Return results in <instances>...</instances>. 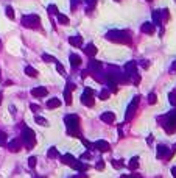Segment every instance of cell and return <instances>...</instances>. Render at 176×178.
Here are the masks:
<instances>
[{
    "mask_svg": "<svg viewBox=\"0 0 176 178\" xmlns=\"http://www.w3.org/2000/svg\"><path fill=\"white\" fill-rule=\"evenodd\" d=\"M106 39L116 44H129L131 42V36L125 30H111L106 33Z\"/></svg>",
    "mask_w": 176,
    "mask_h": 178,
    "instance_id": "6da1fadb",
    "label": "cell"
},
{
    "mask_svg": "<svg viewBox=\"0 0 176 178\" xmlns=\"http://www.w3.org/2000/svg\"><path fill=\"white\" fill-rule=\"evenodd\" d=\"M64 122H66L69 136L81 138V134H80V117H78V116H76V114H69V116L64 117Z\"/></svg>",
    "mask_w": 176,
    "mask_h": 178,
    "instance_id": "7a4b0ae2",
    "label": "cell"
},
{
    "mask_svg": "<svg viewBox=\"0 0 176 178\" xmlns=\"http://www.w3.org/2000/svg\"><path fill=\"white\" fill-rule=\"evenodd\" d=\"M22 144L27 150H31L34 145H36V134H34V131L31 128H28V127H25L24 130H22Z\"/></svg>",
    "mask_w": 176,
    "mask_h": 178,
    "instance_id": "3957f363",
    "label": "cell"
},
{
    "mask_svg": "<svg viewBox=\"0 0 176 178\" xmlns=\"http://www.w3.org/2000/svg\"><path fill=\"white\" fill-rule=\"evenodd\" d=\"M22 25L27 28H37L41 25V17L37 14H25L22 17Z\"/></svg>",
    "mask_w": 176,
    "mask_h": 178,
    "instance_id": "277c9868",
    "label": "cell"
},
{
    "mask_svg": "<svg viewBox=\"0 0 176 178\" xmlns=\"http://www.w3.org/2000/svg\"><path fill=\"white\" fill-rule=\"evenodd\" d=\"M139 102H140V97L139 95H136V97H133V100L129 102L128 108H126V113H125V120H131L133 117H134L136 111H137V106H139Z\"/></svg>",
    "mask_w": 176,
    "mask_h": 178,
    "instance_id": "5b68a950",
    "label": "cell"
},
{
    "mask_svg": "<svg viewBox=\"0 0 176 178\" xmlns=\"http://www.w3.org/2000/svg\"><path fill=\"white\" fill-rule=\"evenodd\" d=\"M81 103L84 106H94L95 100H94V91L92 89H84L83 95H81Z\"/></svg>",
    "mask_w": 176,
    "mask_h": 178,
    "instance_id": "8992f818",
    "label": "cell"
},
{
    "mask_svg": "<svg viewBox=\"0 0 176 178\" xmlns=\"http://www.w3.org/2000/svg\"><path fill=\"white\" fill-rule=\"evenodd\" d=\"M125 75L128 78H134L137 75V61H128L125 64Z\"/></svg>",
    "mask_w": 176,
    "mask_h": 178,
    "instance_id": "52a82bcc",
    "label": "cell"
},
{
    "mask_svg": "<svg viewBox=\"0 0 176 178\" xmlns=\"http://www.w3.org/2000/svg\"><path fill=\"white\" fill-rule=\"evenodd\" d=\"M101 61H98V60H90L89 61V69L87 71L90 72V75H97V73H100L101 72Z\"/></svg>",
    "mask_w": 176,
    "mask_h": 178,
    "instance_id": "ba28073f",
    "label": "cell"
},
{
    "mask_svg": "<svg viewBox=\"0 0 176 178\" xmlns=\"http://www.w3.org/2000/svg\"><path fill=\"white\" fill-rule=\"evenodd\" d=\"M158 158H159V160H164V158L170 160V158H171V152L168 150L167 145H164V144L158 145Z\"/></svg>",
    "mask_w": 176,
    "mask_h": 178,
    "instance_id": "9c48e42d",
    "label": "cell"
},
{
    "mask_svg": "<svg viewBox=\"0 0 176 178\" xmlns=\"http://www.w3.org/2000/svg\"><path fill=\"white\" fill-rule=\"evenodd\" d=\"M140 31L147 33V34H153L156 31V25L153 24V22H143L142 27H140Z\"/></svg>",
    "mask_w": 176,
    "mask_h": 178,
    "instance_id": "30bf717a",
    "label": "cell"
},
{
    "mask_svg": "<svg viewBox=\"0 0 176 178\" xmlns=\"http://www.w3.org/2000/svg\"><path fill=\"white\" fill-rule=\"evenodd\" d=\"M22 149V139H13L8 144V150L10 152H19Z\"/></svg>",
    "mask_w": 176,
    "mask_h": 178,
    "instance_id": "8fae6325",
    "label": "cell"
},
{
    "mask_svg": "<svg viewBox=\"0 0 176 178\" xmlns=\"http://www.w3.org/2000/svg\"><path fill=\"white\" fill-rule=\"evenodd\" d=\"M92 145L98 150V152H108V150L111 149L108 142H106V141H101V139H100V141H97V142H94Z\"/></svg>",
    "mask_w": 176,
    "mask_h": 178,
    "instance_id": "7c38bea8",
    "label": "cell"
},
{
    "mask_svg": "<svg viewBox=\"0 0 176 178\" xmlns=\"http://www.w3.org/2000/svg\"><path fill=\"white\" fill-rule=\"evenodd\" d=\"M100 119L105 123H114V120H116V114L114 113H111V111H106V113H103L100 116Z\"/></svg>",
    "mask_w": 176,
    "mask_h": 178,
    "instance_id": "4fadbf2b",
    "label": "cell"
},
{
    "mask_svg": "<svg viewBox=\"0 0 176 178\" xmlns=\"http://www.w3.org/2000/svg\"><path fill=\"white\" fill-rule=\"evenodd\" d=\"M75 156L73 155H70V153H66V155H63V156H61V162H63V164H67V166H73L75 164Z\"/></svg>",
    "mask_w": 176,
    "mask_h": 178,
    "instance_id": "5bb4252c",
    "label": "cell"
},
{
    "mask_svg": "<svg viewBox=\"0 0 176 178\" xmlns=\"http://www.w3.org/2000/svg\"><path fill=\"white\" fill-rule=\"evenodd\" d=\"M47 94H48V91L45 88H42V86L31 89V95H33V97H45Z\"/></svg>",
    "mask_w": 176,
    "mask_h": 178,
    "instance_id": "9a60e30c",
    "label": "cell"
},
{
    "mask_svg": "<svg viewBox=\"0 0 176 178\" xmlns=\"http://www.w3.org/2000/svg\"><path fill=\"white\" fill-rule=\"evenodd\" d=\"M69 44L73 45V47H83V38L81 36H70L69 38Z\"/></svg>",
    "mask_w": 176,
    "mask_h": 178,
    "instance_id": "2e32d148",
    "label": "cell"
},
{
    "mask_svg": "<svg viewBox=\"0 0 176 178\" xmlns=\"http://www.w3.org/2000/svg\"><path fill=\"white\" fill-rule=\"evenodd\" d=\"M83 50H84V53H86L87 56H90V58L97 55V47H95L94 44H87V45H84V49H83Z\"/></svg>",
    "mask_w": 176,
    "mask_h": 178,
    "instance_id": "e0dca14e",
    "label": "cell"
},
{
    "mask_svg": "<svg viewBox=\"0 0 176 178\" xmlns=\"http://www.w3.org/2000/svg\"><path fill=\"white\" fill-rule=\"evenodd\" d=\"M69 60H70V66H72L73 69H76L80 64H81V56H80V55H75V53H72Z\"/></svg>",
    "mask_w": 176,
    "mask_h": 178,
    "instance_id": "ac0fdd59",
    "label": "cell"
},
{
    "mask_svg": "<svg viewBox=\"0 0 176 178\" xmlns=\"http://www.w3.org/2000/svg\"><path fill=\"white\" fill-rule=\"evenodd\" d=\"M153 24H154V25H160V24H162V13H160V10L153 11Z\"/></svg>",
    "mask_w": 176,
    "mask_h": 178,
    "instance_id": "d6986e66",
    "label": "cell"
},
{
    "mask_svg": "<svg viewBox=\"0 0 176 178\" xmlns=\"http://www.w3.org/2000/svg\"><path fill=\"white\" fill-rule=\"evenodd\" d=\"M61 106V100L59 99H50L47 102V108H50V110H55V108H59Z\"/></svg>",
    "mask_w": 176,
    "mask_h": 178,
    "instance_id": "ffe728a7",
    "label": "cell"
},
{
    "mask_svg": "<svg viewBox=\"0 0 176 178\" xmlns=\"http://www.w3.org/2000/svg\"><path fill=\"white\" fill-rule=\"evenodd\" d=\"M72 167H73L75 170H78V172H86V170L87 169H89V167H87V164H83V162H80V161H75V164L73 166H72Z\"/></svg>",
    "mask_w": 176,
    "mask_h": 178,
    "instance_id": "44dd1931",
    "label": "cell"
},
{
    "mask_svg": "<svg viewBox=\"0 0 176 178\" xmlns=\"http://www.w3.org/2000/svg\"><path fill=\"white\" fill-rule=\"evenodd\" d=\"M128 167L131 169V170H136L137 167H139V156H133L131 160H129V164H128Z\"/></svg>",
    "mask_w": 176,
    "mask_h": 178,
    "instance_id": "7402d4cb",
    "label": "cell"
},
{
    "mask_svg": "<svg viewBox=\"0 0 176 178\" xmlns=\"http://www.w3.org/2000/svg\"><path fill=\"white\" fill-rule=\"evenodd\" d=\"M25 73L28 77H31V78H36V77H37V71L34 67H31V66H27V67H25Z\"/></svg>",
    "mask_w": 176,
    "mask_h": 178,
    "instance_id": "603a6c76",
    "label": "cell"
},
{
    "mask_svg": "<svg viewBox=\"0 0 176 178\" xmlns=\"http://www.w3.org/2000/svg\"><path fill=\"white\" fill-rule=\"evenodd\" d=\"M5 13H6V17L11 19V21H14V17H16V14H14V10L13 6H6L5 8Z\"/></svg>",
    "mask_w": 176,
    "mask_h": 178,
    "instance_id": "cb8c5ba5",
    "label": "cell"
},
{
    "mask_svg": "<svg viewBox=\"0 0 176 178\" xmlns=\"http://www.w3.org/2000/svg\"><path fill=\"white\" fill-rule=\"evenodd\" d=\"M58 22L61 25H69L70 24V21H69L67 16H64V14H58Z\"/></svg>",
    "mask_w": 176,
    "mask_h": 178,
    "instance_id": "d4e9b609",
    "label": "cell"
},
{
    "mask_svg": "<svg viewBox=\"0 0 176 178\" xmlns=\"http://www.w3.org/2000/svg\"><path fill=\"white\" fill-rule=\"evenodd\" d=\"M72 91H69V89H64V99H66V103L67 105H72Z\"/></svg>",
    "mask_w": 176,
    "mask_h": 178,
    "instance_id": "484cf974",
    "label": "cell"
},
{
    "mask_svg": "<svg viewBox=\"0 0 176 178\" xmlns=\"http://www.w3.org/2000/svg\"><path fill=\"white\" fill-rule=\"evenodd\" d=\"M109 95H111V92H109L106 88H103L101 91H100V99H101V100H108Z\"/></svg>",
    "mask_w": 176,
    "mask_h": 178,
    "instance_id": "4316f807",
    "label": "cell"
},
{
    "mask_svg": "<svg viewBox=\"0 0 176 178\" xmlns=\"http://www.w3.org/2000/svg\"><path fill=\"white\" fill-rule=\"evenodd\" d=\"M34 120H36L37 125H42V127H47L48 125V122L45 120L44 117H41V116H36V117H34Z\"/></svg>",
    "mask_w": 176,
    "mask_h": 178,
    "instance_id": "83f0119b",
    "label": "cell"
},
{
    "mask_svg": "<svg viewBox=\"0 0 176 178\" xmlns=\"http://www.w3.org/2000/svg\"><path fill=\"white\" fill-rule=\"evenodd\" d=\"M47 156H48V158H58L59 153H58V150H56L55 147H52V149L47 152Z\"/></svg>",
    "mask_w": 176,
    "mask_h": 178,
    "instance_id": "f1b7e54d",
    "label": "cell"
},
{
    "mask_svg": "<svg viewBox=\"0 0 176 178\" xmlns=\"http://www.w3.org/2000/svg\"><path fill=\"white\" fill-rule=\"evenodd\" d=\"M42 60H44L45 63H56V58L52 56V55H47V53H44V55H42Z\"/></svg>",
    "mask_w": 176,
    "mask_h": 178,
    "instance_id": "f546056e",
    "label": "cell"
},
{
    "mask_svg": "<svg viewBox=\"0 0 176 178\" xmlns=\"http://www.w3.org/2000/svg\"><path fill=\"white\" fill-rule=\"evenodd\" d=\"M168 100H170V103L173 106H176V91H171L170 94H168Z\"/></svg>",
    "mask_w": 176,
    "mask_h": 178,
    "instance_id": "4dcf8cb0",
    "label": "cell"
},
{
    "mask_svg": "<svg viewBox=\"0 0 176 178\" xmlns=\"http://www.w3.org/2000/svg\"><path fill=\"white\" fill-rule=\"evenodd\" d=\"M47 11H48V14H56L58 16V8H56V5H48V8H47Z\"/></svg>",
    "mask_w": 176,
    "mask_h": 178,
    "instance_id": "1f68e13d",
    "label": "cell"
},
{
    "mask_svg": "<svg viewBox=\"0 0 176 178\" xmlns=\"http://www.w3.org/2000/svg\"><path fill=\"white\" fill-rule=\"evenodd\" d=\"M112 166L116 169H122L123 167V161H120V160H112Z\"/></svg>",
    "mask_w": 176,
    "mask_h": 178,
    "instance_id": "d6a6232c",
    "label": "cell"
},
{
    "mask_svg": "<svg viewBox=\"0 0 176 178\" xmlns=\"http://www.w3.org/2000/svg\"><path fill=\"white\" fill-rule=\"evenodd\" d=\"M56 69H58V72L61 73V75H66V69H64V66L61 63H58V61H56Z\"/></svg>",
    "mask_w": 176,
    "mask_h": 178,
    "instance_id": "836d02e7",
    "label": "cell"
},
{
    "mask_svg": "<svg viewBox=\"0 0 176 178\" xmlns=\"http://www.w3.org/2000/svg\"><path fill=\"white\" fill-rule=\"evenodd\" d=\"M148 102H150V105H154V103L158 102V99H156V94H154V92H151V94L148 95Z\"/></svg>",
    "mask_w": 176,
    "mask_h": 178,
    "instance_id": "e575fe53",
    "label": "cell"
},
{
    "mask_svg": "<svg viewBox=\"0 0 176 178\" xmlns=\"http://www.w3.org/2000/svg\"><path fill=\"white\" fill-rule=\"evenodd\" d=\"M6 144V133L5 131H0V145Z\"/></svg>",
    "mask_w": 176,
    "mask_h": 178,
    "instance_id": "d590c367",
    "label": "cell"
},
{
    "mask_svg": "<svg viewBox=\"0 0 176 178\" xmlns=\"http://www.w3.org/2000/svg\"><path fill=\"white\" fill-rule=\"evenodd\" d=\"M36 156H30V160H28V166H30V167H31V169H34V167H36Z\"/></svg>",
    "mask_w": 176,
    "mask_h": 178,
    "instance_id": "8d00e7d4",
    "label": "cell"
},
{
    "mask_svg": "<svg viewBox=\"0 0 176 178\" xmlns=\"http://www.w3.org/2000/svg\"><path fill=\"white\" fill-rule=\"evenodd\" d=\"M97 2H98V0H86V3H87V11H89V10H92Z\"/></svg>",
    "mask_w": 176,
    "mask_h": 178,
    "instance_id": "74e56055",
    "label": "cell"
},
{
    "mask_svg": "<svg viewBox=\"0 0 176 178\" xmlns=\"http://www.w3.org/2000/svg\"><path fill=\"white\" fill-rule=\"evenodd\" d=\"M81 3V0H70V8L72 10H76V6Z\"/></svg>",
    "mask_w": 176,
    "mask_h": 178,
    "instance_id": "f35d334b",
    "label": "cell"
},
{
    "mask_svg": "<svg viewBox=\"0 0 176 178\" xmlns=\"http://www.w3.org/2000/svg\"><path fill=\"white\" fill-rule=\"evenodd\" d=\"M95 169H97V170H103V169H105V162H103V161H98L97 166H95Z\"/></svg>",
    "mask_w": 176,
    "mask_h": 178,
    "instance_id": "ab89813d",
    "label": "cell"
},
{
    "mask_svg": "<svg viewBox=\"0 0 176 178\" xmlns=\"http://www.w3.org/2000/svg\"><path fill=\"white\" fill-rule=\"evenodd\" d=\"M66 89H69V91H73V89H76V86H75L73 83H72V81H69V83H67V88H66Z\"/></svg>",
    "mask_w": 176,
    "mask_h": 178,
    "instance_id": "60d3db41",
    "label": "cell"
},
{
    "mask_svg": "<svg viewBox=\"0 0 176 178\" xmlns=\"http://www.w3.org/2000/svg\"><path fill=\"white\" fill-rule=\"evenodd\" d=\"M139 64H140V66H142V67H143V69H148V67H150V63H148V61H145V60H143V61H140V63H139Z\"/></svg>",
    "mask_w": 176,
    "mask_h": 178,
    "instance_id": "b9f144b4",
    "label": "cell"
},
{
    "mask_svg": "<svg viewBox=\"0 0 176 178\" xmlns=\"http://www.w3.org/2000/svg\"><path fill=\"white\" fill-rule=\"evenodd\" d=\"M30 108H31L34 113H36V111H39V105H36V103H31V105H30Z\"/></svg>",
    "mask_w": 176,
    "mask_h": 178,
    "instance_id": "7bdbcfd3",
    "label": "cell"
},
{
    "mask_svg": "<svg viewBox=\"0 0 176 178\" xmlns=\"http://www.w3.org/2000/svg\"><path fill=\"white\" fill-rule=\"evenodd\" d=\"M83 144H84V145H86V147H87V149H90V147H94V145H92V144H90V142H89V141H86V139H83Z\"/></svg>",
    "mask_w": 176,
    "mask_h": 178,
    "instance_id": "ee69618b",
    "label": "cell"
},
{
    "mask_svg": "<svg viewBox=\"0 0 176 178\" xmlns=\"http://www.w3.org/2000/svg\"><path fill=\"white\" fill-rule=\"evenodd\" d=\"M90 156H92V155H90L89 152H86V153H84V155H83L81 158H84V160H87V158H90Z\"/></svg>",
    "mask_w": 176,
    "mask_h": 178,
    "instance_id": "f6af8a7d",
    "label": "cell"
},
{
    "mask_svg": "<svg viewBox=\"0 0 176 178\" xmlns=\"http://www.w3.org/2000/svg\"><path fill=\"white\" fill-rule=\"evenodd\" d=\"M171 175H173V178H176V166L171 169Z\"/></svg>",
    "mask_w": 176,
    "mask_h": 178,
    "instance_id": "bcb514c9",
    "label": "cell"
},
{
    "mask_svg": "<svg viewBox=\"0 0 176 178\" xmlns=\"http://www.w3.org/2000/svg\"><path fill=\"white\" fill-rule=\"evenodd\" d=\"M87 75H89V71H84V72L81 73V77H83V78H86Z\"/></svg>",
    "mask_w": 176,
    "mask_h": 178,
    "instance_id": "7dc6e473",
    "label": "cell"
},
{
    "mask_svg": "<svg viewBox=\"0 0 176 178\" xmlns=\"http://www.w3.org/2000/svg\"><path fill=\"white\" fill-rule=\"evenodd\" d=\"M10 111H11V113L14 114V113H16V108H14V106H10Z\"/></svg>",
    "mask_w": 176,
    "mask_h": 178,
    "instance_id": "c3c4849f",
    "label": "cell"
},
{
    "mask_svg": "<svg viewBox=\"0 0 176 178\" xmlns=\"http://www.w3.org/2000/svg\"><path fill=\"white\" fill-rule=\"evenodd\" d=\"M147 142H148V144H151V142H153V136L148 138V139H147Z\"/></svg>",
    "mask_w": 176,
    "mask_h": 178,
    "instance_id": "681fc988",
    "label": "cell"
},
{
    "mask_svg": "<svg viewBox=\"0 0 176 178\" xmlns=\"http://www.w3.org/2000/svg\"><path fill=\"white\" fill-rule=\"evenodd\" d=\"M173 71H176V63H175L173 66H171V72H173Z\"/></svg>",
    "mask_w": 176,
    "mask_h": 178,
    "instance_id": "f907efd6",
    "label": "cell"
},
{
    "mask_svg": "<svg viewBox=\"0 0 176 178\" xmlns=\"http://www.w3.org/2000/svg\"><path fill=\"white\" fill-rule=\"evenodd\" d=\"M2 47H3V44H2V39H0V50H2Z\"/></svg>",
    "mask_w": 176,
    "mask_h": 178,
    "instance_id": "816d5d0a",
    "label": "cell"
},
{
    "mask_svg": "<svg viewBox=\"0 0 176 178\" xmlns=\"http://www.w3.org/2000/svg\"><path fill=\"white\" fill-rule=\"evenodd\" d=\"M0 102H2V92H0Z\"/></svg>",
    "mask_w": 176,
    "mask_h": 178,
    "instance_id": "f5cc1de1",
    "label": "cell"
},
{
    "mask_svg": "<svg viewBox=\"0 0 176 178\" xmlns=\"http://www.w3.org/2000/svg\"><path fill=\"white\" fill-rule=\"evenodd\" d=\"M128 178H139V177H128Z\"/></svg>",
    "mask_w": 176,
    "mask_h": 178,
    "instance_id": "db71d44e",
    "label": "cell"
},
{
    "mask_svg": "<svg viewBox=\"0 0 176 178\" xmlns=\"http://www.w3.org/2000/svg\"><path fill=\"white\" fill-rule=\"evenodd\" d=\"M0 81H2V73H0Z\"/></svg>",
    "mask_w": 176,
    "mask_h": 178,
    "instance_id": "11a10c76",
    "label": "cell"
},
{
    "mask_svg": "<svg viewBox=\"0 0 176 178\" xmlns=\"http://www.w3.org/2000/svg\"><path fill=\"white\" fill-rule=\"evenodd\" d=\"M116 2H120V0H116Z\"/></svg>",
    "mask_w": 176,
    "mask_h": 178,
    "instance_id": "9f6ffc18",
    "label": "cell"
},
{
    "mask_svg": "<svg viewBox=\"0 0 176 178\" xmlns=\"http://www.w3.org/2000/svg\"><path fill=\"white\" fill-rule=\"evenodd\" d=\"M148 2H150V0H148Z\"/></svg>",
    "mask_w": 176,
    "mask_h": 178,
    "instance_id": "6f0895ef",
    "label": "cell"
}]
</instances>
